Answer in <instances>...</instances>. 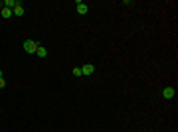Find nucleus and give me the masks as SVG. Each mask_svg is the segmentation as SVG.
<instances>
[{"mask_svg":"<svg viewBox=\"0 0 178 132\" xmlns=\"http://www.w3.org/2000/svg\"><path fill=\"white\" fill-rule=\"evenodd\" d=\"M0 14H2V18H12V16H14L10 8H2V10H0Z\"/></svg>","mask_w":178,"mask_h":132,"instance_id":"nucleus-8","label":"nucleus"},{"mask_svg":"<svg viewBox=\"0 0 178 132\" xmlns=\"http://www.w3.org/2000/svg\"><path fill=\"white\" fill-rule=\"evenodd\" d=\"M0 79H2V69H0Z\"/></svg>","mask_w":178,"mask_h":132,"instance_id":"nucleus-12","label":"nucleus"},{"mask_svg":"<svg viewBox=\"0 0 178 132\" xmlns=\"http://www.w3.org/2000/svg\"><path fill=\"white\" fill-rule=\"evenodd\" d=\"M75 10H77V14H79V16H85V14L89 12V6L85 4V2L77 0V2H75Z\"/></svg>","mask_w":178,"mask_h":132,"instance_id":"nucleus-2","label":"nucleus"},{"mask_svg":"<svg viewBox=\"0 0 178 132\" xmlns=\"http://www.w3.org/2000/svg\"><path fill=\"white\" fill-rule=\"evenodd\" d=\"M71 73H73L75 77H81V75H83V73H81V67H73V71H71Z\"/></svg>","mask_w":178,"mask_h":132,"instance_id":"nucleus-9","label":"nucleus"},{"mask_svg":"<svg viewBox=\"0 0 178 132\" xmlns=\"http://www.w3.org/2000/svg\"><path fill=\"white\" fill-rule=\"evenodd\" d=\"M81 73H83V75H93V73H95V65H91V63L83 65L81 67Z\"/></svg>","mask_w":178,"mask_h":132,"instance_id":"nucleus-5","label":"nucleus"},{"mask_svg":"<svg viewBox=\"0 0 178 132\" xmlns=\"http://www.w3.org/2000/svg\"><path fill=\"white\" fill-rule=\"evenodd\" d=\"M36 55L44 59V57H48V49H46L44 45H38V49H36Z\"/></svg>","mask_w":178,"mask_h":132,"instance_id":"nucleus-6","label":"nucleus"},{"mask_svg":"<svg viewBox=\"0 0 178 132\" xmlns=\"http://www.w3.org/2000/svg\"><path fill=\"white\" fill-rule=\"evenodd\" d=\"M4 87H6V81H4V77H2L0 79V89H4Z\"/></svg>","mask_w":178,"mask_h":132,"instance_id":"nucleus-10","label":"nucleus"},{"mask_svg":"<svg viewBox=\"0 0 178 132\" xmlns=\"http://www.w3.org/2000/svg\"><path fill=\"white\" fill-rule=\"evenodd\" d=\"M38 42H34V40H26L24 42V51L26 53H36V49H38Z\"/></svg>","mask_w":178,"mask_h":132,"instance_id":"nucleus-1","label":"nucleus"},{"mask_svg":"<svg viewBox=\"0 0 178 132\" xmlns=\"http://www.w3.org/2000/svg\"><path fill=\"white\" fill-rule=\"evenodd\" d=\"M18 6H22V2H20V0H4V8L14 10V8H18Z\"/></svg>","mask_w":178,"mask_h":132,"instance_id":"nucleus-4","label":"nucleus"},{"mask_svg":"<svg viewBox=\"0 0 178 132\" xmlns=\"http://www.w3.org/2000/svg\"><path fill=\"white\" fill-rule=\"evenodd\" d=\"M2 8H4V0H0V10H2Z\"/></svg>","mask_w":178,"mask_h":132,"instance_id":"nucleus-11","label":"nucleus"},{"mask_svg":"<svg viewBox=\"0 0 178 132\" xmlns=\"http://www.w3.org/2000/svg\"><path fill=\"white\" fill-rule=\"evenodd\" d=\"M174 97H176V91H174V87H164V89H162V99L170 101V99H174Z\"/></svg>","mask_w":178,"mask_h":132,"instance_id":"nucleus-3","label":"nucleus"},{"mask_svg":"<svg viewBox=\"0 0 178 132\" xmlns=\"http://www.w3.org/2000/svg\"><path fill=\"white\" fill-rule=\"evenodd\" d=\"M12 14H14L16 18H22L24 14H26V10H24V6H18V8H14V10H12Z\"/></svg>","mask_w":178,"mask_h":132,"instance_id":"nucleus-7","label":"nucleus"}]
</instances>
